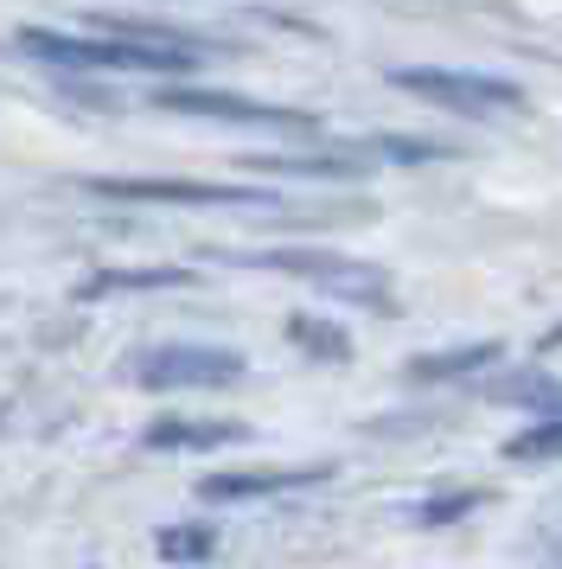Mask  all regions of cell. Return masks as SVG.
I'll return each mask as SVG.
<instances>
[{"instance_id": "1", "label": "cell", "mask_w": 562, "mask_h": 569, "mask_svg": "<svg viewBox=\"0 0 562 569\" xmlns=\"http://www.w3.org/2000/svg\"><path fill=\"white\" fill-rule=\"evenodd\" d=\"M243 269H275V276H294V282L320 288L327 301H352V308H371V313H397V288L383 276L378 262H358L345 250H243Z\"/></svg>"}, {"instance_id": "2", "label": "cell", "mask_w": 562, "mask_h": 569, "mask_svg": "<svg viewBox=\"0 0 562 569\" xmlns=\"http://www.w3.org/2000/svg\"><path fill=\"white\" fill-rule=\"evenodd\" d=\"M13 52L58 64V71H192L204 58L192 52H167V46H141V39H77V32H46V27H20Z\"/></svg>"}, {"instance_id": "3", "label": "cell", "mask_w": 562, "mask_h": 569, "mask_svg": "<svg viewBox=\"0 0 562 569\" xmlns=\"http://www.w3.org/2000/svg\"><path fill=\"white\" fill-rule=\"evenodd\" d=\"M397 90H415L422 103L448 109V116H466V122H505V116H524V90L511 78H485V71H448V64H403L390 71Z\"/></svg>"}, {"instance_id": "4", "label": "cell", "mask_w": 562, "mask_h": 569, "mask_svg": "<svg viewBox=\"0 0 562 569\" xmlns=\"http://www.w3.org/2000/svg\"><path fill=\"white\" fill-rule=\"evenodd\" d=\"M83 192L116 199V206H167V211H237L255 224L288 218L281 199L269 192H237V186H199V180H83Z\"/></svg>"}, {"instance_id": "5", "label": "cell", "mask_w": 562, "mask_h": 569, "mask_svg": "<svg viewBox=\"0 0 562 569\" xmlns=\"http://www.w3.org/2000/svg\"><path fill=\"white\" fill-rule=\"evenodd\" d=\"M250 371L243 352L230 346H153L134 359V385L141 390H224Z\"/></svg>"}, {"instance_id": "6", "label": "cell", "mask_w": 562, "mask_h": 569, "mask_svg": "<svg viewBox=\"0 0 562 569\" xmlns=\"http://www.w3.org/2000/svg\"><path fill=\"white\" fill-rule=\"evenodd\" d=\"M153 109L167 116H199V122H243V129H313L307 109L288 103H255V97H237V90H192V83H167Z\"/></svg>"}, {"instance_id": "7", "label": "cell", "mask_w": 562, "mask_h": 569, "mask_svg": "<svg viewBox=\"0 0 562 569\" xmlns=\"http://www.w3.org/2000/svg\"><path fill=\"white\" fill-rule=\"evenodd\" d=\"M320 480H332L327 461H313V467H230V473H204L199 499L204 506H243V499H275V492L320 487Z\"/></svg>"}, {"instance_id": "8", "label": "cell", "mask_w": 562, "mask_h": 569, "mask_svg": "<svg viewBox=\"0 0 562 569\" xmlns=\"http://www.w3.org/2000/svg\"><path fill=\"white\" fill-rule=\"evenodd\" d=\"M255 173H275V180H364L378 160L364 154V141H332L313 154H250Z\"/></svg>"}, {"instance_id": "9", "label": "cell", "mask_w": 562, "mask_h": 569, "mask_svg": "<svg viewBox=\"0 0 562 569\" xmlns=\"http://www.w3.org/2000/svg\"><path fill=\"white\" fill-rule=\"evenodd\" d=\"M250 441V422H192V416H160L141 429V448H224Z\"/></svg>"}, {"instance_id": "10", "label": "cell", "mask_w": 562, "mask_h": 569, "mask_svg": "<svg viewBox=\"0 0 562 569\" xmlns=\"http://www.w3.org/2000/svg\"><path fill=\"white\" fill-rule=\"evenodd\" d=\"M492 403H511V410H531L536 422H562V378H543V371H511L499 385H485Z\"/></svg>"}, {"instance_id": "11", "label": "cell", "mask_w": 562, "mask_h": 569, "mask_svg": "<svg viewBox=\"0 0 562 569\" xmlns=\"http://www.w3.org/2000/svg\"><path fill=\"white\" fill-rule=\"evenodd\" d=\"M499 339H480V346H448V352H429V359H409V385H448V378H480L485 365H499Z\"/></svg>"}, {"instance_id": "12", "label": "cell", "mask_w": 562, "mask_h": 569, "mask_svg": "<svg viewBox=\"0 0 562 569\" xmlns=\"http://www.w3.org/2000/svg\"><path fill=\"white\" fill-rule=\"evenodd\" d=\"M192 282L185 269H102L77 288V301H102V295H141V288H179Z\"/></svg>"}, {"instance_id": "13", "label": "cell", "mask_w": 562, "mask_h": 569, "mask_svg": "<svg viewBox=\"0 0 562 569\" xmlns=\"http://www.w3.org/2000/svg\"><path fill=\"white\" fill-rule=\"evenodd\" d=\"M288 339L301 346L307 359H320V365H352V339H345V327H332V320L294 313V320H288Z\"/></svg>"}, {"instance_id": "14", "label": "cell", "mask_w": 562, "mask_h": 569, "mask_svg": "<svg viewBox=\"0 0 562 569\" xmlns=\"http://www.w3.org/2000/svg\"><path fill=\"white\" fill-rule=\"evenodd\" d=\"M364 154L378 160H397V167H422V160H454L460 148H448V141H415V134H378V141H364Z\"/></svg>"}, {"instance_id": "15", "label": "cell", "mask_w": 562, "mask_h": 569, "mask_svg": "<svg viewBox=\"0 0 562 569\" xmlns=\"http://www.w3.org/2000/svg\"><path fill=\"white\" fill-rule=\"evenodd\" d=\"M505 461H518V467L562 461V422H531V429H518V436L505 441Z\"/></svg>"}, {"instance_id": "16", "label": "cell", "mask_w": 562, "mask_h": 569, "mask_svg": "<svg viewBox=\"0 0 562 569\" xmlns=\"http://www.w3.org/2000/svg\"><path fill=\"white\" fill-rule=\"evenodd\" d=\"M480 506H492V492L485 487H460V492H434V499H422L415 506V525H460L466 512H480Z\"/></svg>"}, {"instance_id": "17", "label": "cell", "mask_w": 562, "mask_h": 569, "mask_svg": "<svg viewBox=\"0 0 562 569\" xmlns=\"http://www.w3.org/2000/svg\"><path fill=\"white\" fill-rule=\"evenodd\" d=\"M153 543H160V557H167V563H204V557L218 550L211 525H167Z\"/></svg>"}, {"instance_id": "18", "label": "cell", "mask_w": 562, "mask_h": 569, "mask_svg": "<svg viewBox=\"0 0 562 569\" xmlns=\"http://www.w3.org/2000/svg\"><path fill=\"white\" fill-rule=\"evenodd\" d=\"M556 346H562V327H556V333H550V339H543V346H536V352H556Z\"/></svg>"}, {"instance_id": "19", "label": "cell", "mask_w": 562, "mask_h": 569, "mask_svg": "<svg viewBox=\"0 0 562 569\" xmlns=\"http://www.w3.org/2000/svg\"><path fill=\"white\" fill-rule=\"evenodd\" d=\"M556 569H562V557H556Z\"/></svg>"}]
</instances>
